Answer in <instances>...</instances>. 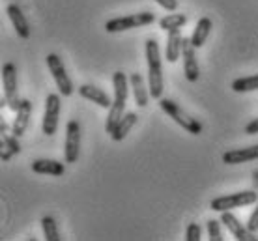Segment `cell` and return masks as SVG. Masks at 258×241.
<instances>
[{"label": "cell", "instance_id": "e0dca14e", "mask_svg": "<svg viewBox=\"0 0 258 241\" xmlns=\"http://www.w3.org/2000/svg\"><path fill=\"white\" fill-rule=\"evenodd\" d=\"M32 170L36 174H49V176H62L66 172L64 163L54 159H36L32 163Z\"/></svg>", "mask_w": 258, "mask_h": 241}, {"label": "cell", "instance_id": "ac0fdd59", "mask_svg": "<svg viewBox=\"0 0 258 241\" xmlns=\"http://www.w3.org/2000/svg\"><path fill=\"white\" fill-rule=\"evenodd\" d=\"M137 118H139V116H137L135 112H125V114H123V118L118 122L116 127H114V131L110 133V138H112L114 142H122L123 138L127 137L129 131L135 127Z\"/></svg>", "mask_w": 258, "mask_h": 241}, {"label": "cell", "instance_id": "5b68a950", "mask_svg": "<svg viewBox=\"0 0 258 241\" xmlns=\"http://www.w3.org/2000/svg\"><path fill=\"white\" fill-rule=\"evenodd\" d=\"M155 21V15L152 12H141L131 13L125 17H116L105 23V30L107 32H123V30H131V28H139V26H148Z\"/></svg>", "mask_w": 258, "mask_h": 241}, {"label": "cell", "instance_id": "6da1fadb", "mask_svg": "<svg viewBox=\"0 0 258 241\" xmlns=\"http://www.w3.org/2000/svg\"><path fill=\"white\" fill-rule=\"evenodd\" d=\"M112 86H114V99H112V107L109 109V116H107V124H105L107 133H112L118 122L125 114L123 111H125V103H127L129 88H131L129 78L122 71H116L112 75Z\"/></svg>", "mask_w": 258, "mask_h": 241}, {"label": "cell", "instance_id": "3957f363", "mask_svg": "<svg viewBox=\"0 0 258 241\" xmlns=\"http://www.w3.org/2000/svg\"><path fill=\"white\" fill-rule=\"evenodd\" d=\"M159 107H161V111L165 112L167 116H170L176 124L180 125L181 129H185L187 133H191V135H200V133H202V124H200L197 118L189 116L187 112L183 111L176 101L161 98L159 99Z\"/></svg>", "mask_w": 258, "mask_h": 241}, {"label": "cell", "instance_id": "2e32d148", "mask_svg": "<svg viewBox=\"0 0 258 241\" xmlns=\"http://www.w3.org/2000/svg\"><path fill=\"white\" fill-rule=\"evenodd\" d=\"M129 85H131V90H133V98H135V103L144 109L150 101V88H146V83H144V77L141 73H131L129 77Z\"/></svg>", "mask_w": 258, "mask_h": 241}, {"label": "cell", "instance_id": "ba28073f", "mask_svg": "<svg viewBox=\"0 0 258 241\" xmlns=\"http://www.w3.org/2000/svg\"><path fill=\"white\" fill-rule=\"evenodd\" d=\"M79 155H81V125H79L77 120H70L66 125V163H77Z\"/></svg>", "mask_w": 258, "mask_h": 241}, {"label": "cell", "instance_id": "f1b7e54d", "mask_svg": "<svg viewBox=\"0 0 258 241\" xmlns=\"http://www.w3.org/2000/svg\"><path fill=\"white\" fill-rule=\"evenodd\" d=\"M245 133L247 135H256L258 133V118H254L252 122H249V124L245 125Z\"/></svg>", "mask_w": 258, "mask_h": 241}, {"label": "cell", "instance_id": "603a6c76", "mask_svg": "<svg viewBox=\"0 0 258 241\" xmlns=\"http://www.w3.org/2000/svg\"><path fill=\"white\" fill-rule=\"evenodd\" d=\"M41 228H43V235H45L47 241H60V232L58 226H56V221L52 219L51 215H45L41 219Z\"/></svg>", "mask_w": 258, "mask_h": 241}, {"label": "cell", "instance_id": "44dd1931", "mask_svg": "<svg viewBox=\"0 0 258 241\" xmlns=\"http://www.w3.org/2000/svg\"><path fill=\"white\" fill-rule=\"evenodd\" d=\"M21 144L19 138L15 135H8L6 131H2V161H10L12 155L19 153Z\"/></svg>", "mask_w": 258, "mask_h": 241}, {"label": "cell", "instance_id": "ffe728a7", "mask_svg": "<svg viewBox=\"0 0 258 241\" xmlns=\"http://www.w3.org/2000/svg\"><path fill=\"white\" fill-rule=\"evenodd\" d=\"M213 28V23L210 17H202V19H199V23H197V26H195L193 30V36H191V43H193L197 49H200V47L206 43L208 36H210V32H212Z\"/></svg>", "mask_w": 258, "mask_h": 241}, {"label": "cell", "instance_id": "30bf717a", "mask_svg": "<svg viewBox=\"0 0 258 241\" xmlns=\"http://www.w3.org/2000/svg\"><path fill=\"white\" fill-rule=\"evenodd\" d=\"M197 47L191 43V38L181 39V58H183V73L189 83H197L200 77L199 60H197Z\"/></svg>", "mask_w": 258, "mask_h": 241}, {"label": "cell", "instance_id": "484cf974", "mask_svg": "<svg viewBox=\"0 0 258 241\" xmlns=\"http://www.w3.org/2000/svg\"><path fill=\"white\" fill-rule=\"evenodd\" d=\"M200 234H202V230H200V226L197 224V222L187 224V230H185V239L187 241H199Z\"/></svg>", "mask_w": 258, "mask_h": 241}, {"label": "cell", "instance_id": "cb8c5ba5", "mask_svg": "<svg viewBox=\"0 0 258 241\" xmlns=\"http://www.w3.org/2000/svg\"><path fill=\"white\" fill-rule=\"evenodd\" d=\"M232 90L241 94V92H252L258 90V73L256 75H251V77H243V78H236L232 83Z\"/></svg>", "mask_w": 258, "mask_h": 241}, {"label": "cell", "instance_id": "d6986e66", "mask_svg": "<svg viewBox=\"0 0 258 241\" xmlns=\"http://www.w3.org/2000/svg\"><path fill=\"white\" fill-rule=\"evenodd\" d=\"M181 34L180 30H172L168 32L167 36V47H165V56H167V62L174 64L178 62V58L181 56Z\"/></svg>", "mask_w": 258, "mask_h": 241}, {"label": "cell", "instance_id": "8fae6325", "mask_svg": "<svg viewBox=\"0 0 258 241\" xmlns=\"http://www.w3.org/2000/svg\"><path fill=\"white\" fill-rule=\"evenodd\" d=\"M221 222L226 226V230L236 237L238 241H254V232L243 226L241 222L238 221V217L232 215L230 211H221Z\"/></svg>", "mask_w": 258, "mask_h": 241}, {"label": "cell", "instance_id": "7c38bea8", "mask_svg": "<svg viewBox=\"0 0 258 241\" xmlns=\"http://www.w3.org/2000/svg\"><path fill=\"white\" fill-rule=\"evenodd\" d=\"M256 159H258V144L256 146L238 148V150H230L223 153V163L226 165H241V163H249V161H256Z\"/></svg>", "mask_w": 258, "mask_h": 241}, {"label": "cell", "instance_id": "8992f818", "mask_svg": "<svg viewBox=\"0 0 258 241\" xmlns=\"http://www.w3.org/2000/svg\"><path fill=\"white\" fill-rule=\"evenodd\" d=\"M2 86H4L6 105L13 112H17L23 99L19 98V88H17V69L12 62L4 64V67H2Z\"/></svg>", "mask_w": 258, "mask_h": 241}, {"label": "cell", "instance_id": "7402d4cb", "mask_svg": "<svg viewBox=\"0 0 258 241\" xmlns=\"http://www.w3.org/2000/svg\"><path fill=\"white\" fill-rule=\"evenodd\" d=\"M185 23H187V17L183 13H170L159 21V28L165 32H172V30H180L181 26H185Z\"/></svg>", "mask_w": 258, "mask_h": 241}, {"label": "cell", "instance_id": "4316f807", "mask_svg": "<svg viewBox=\"0 0 258 241\" xmlns=\"http://www.w3.org/2000/svg\"><path fill=\"white\" fill-rule=\"evenodd\" d=\"M247 228L251 230V232H256L258 230V202H256L254 211H252L251 217H249V221H247Z\"/></svg>", "mask_w": 258, "mask_h": 241}, {"label": "cell", "instance_id": "d4e9b609", "mask_svg": "<svg viewBox=\"0 0 258 241\" xmlns=\"http://www.w3.org/2000/svg\"><path fill=\"white\" fill-rule=\"evenodd\" d=\"M208 235H210V241H223L221 221H215V219H210V221H208Z\"/></svg>", "mask_w": 258, "mask_h": 241}, {"label": "cell", "instance_id": "277c9868", "mask_svg": "<svg viewBox=\"0 0 258 241\" xmlns=\"http://www.w3.org/2000/svg\"><path fill=\"white\" fill-rule=\"evenodd\" d=\"M258 202L256 191H241V193H234V195L217 196L213 198L210 208L213 211H232V209L243 208V206H251Z\"/></svg>", "mask_w": 258, "mask_h": 241}, {"label": "cell", "instance_id": "5bb4252c", "mask_svg": "<svg viewBox=\"0 0 258 241\" xmlns=\"http://www.w3.org/2000/svg\"><path fill=\"white\" fill-rule=\"evenodd\" d=\"M30 114H32V103H30L28 99H23L19 105V109H17V116L13 120L12 135H15L17 138L25 135L26 127H28V122H30Z\"/></svg>", "mask_w": 258, "mask_h": 241}, {"label": "cell", "instance_id": "9a60e30c", "mask_svg": "<svg viewBox=\"0 0 258 241\" xmlns=\"http://www.w3.org/2000/svg\"><path fill=\"white\" fill-rule=\"evenodd\" d=\"M6 13L8 17H10V21H12L13 28L17 30V34H19L23 39H28L30 38V25H28V21H26L25 13L21 12V8L17 6V4H10V6L6 8Z\"/></svg>", "mask_w": 258, "mask_h": 241}, {"label": "cell", "instance_id": "7a4b0ae2", "mask_svg": "<svg viewBox=\"0 0 258 241\" xmlns=\"http://www.w3.org/2000/svg\"><path fill=\"white\" fill-rule=\"evenodd\" d=\"M146 62H148V88L152 99H161L165 90V78H163V65L159 45L154 38L146 39Z\"/></svg>", "mask_w": 258, "mask_h": 241}, {"label": "cell", "instance_id": "52a82bcc", "mask_svg": "<svg viewBox=\"0 0 258 241\" xmlns=\"http://www.w3.org/2000/svg\"><path fill=\"white\" fill-rule=\"evenodd\" d=\"M47 67H49V71H51L52 78H54V83L58 86L60 94L64 96V98H70L71 94H73V83H71L70 75L66 71V65L62 62L58 54H47Z\"/></svg>", "mask_w": 258, "mask_h": 241}, {"label": "cell", "instance_id": "4fadbf2b", "mask_svg": "<svg viewBox=\"0 0 258 241\" xmlns=\"http://www.w3.org/2000/svg\"><path fill=\"white\" fill-rule=\"evenodd\" d=\"M79 94H81V98L99 105L101 109H110V107H112V99H110L109 94L94 85H83L79 88Z\"/></svg>", "mask_w": 258, "mask_h": 241}, {"label": "cell", "instance_id": "83f0119b", "mask_svg": "<svg viewBox=\"0 0 258 241\" xmlns=\"http://www.w3.org/2000/svg\"><path fill=\"white\" fill-rule=\"evenodd\" d=\"M161 8H165L167 12H176L178 10V0H155Z\"/></svg>", "mask_w": 258, "mask_h": 241}, {"label": "cell", "instance_id": "9c48e42d", "mask_svg": "<svg viewBox=\"0 0 258 241\" xmlns=\"http://www.w3.org/2000/svg\"><path fill=\"white\" fill-rule=\"evenodd\" d=\"M58 116H60V96L58 94H49L45 99V111H43V122L41 131L47 137H52L58 129Z\"/></svg>", "mask_w": 258, "mask_h": 241}]
</instances>
